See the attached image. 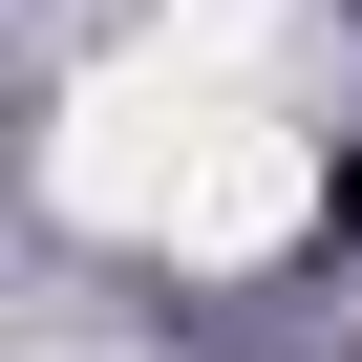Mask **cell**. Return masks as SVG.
Instances as JSON below:
<instances>
[{
  "mask_svg": "<svg viewBox=\"0 0 362 362\" xmlns=\"http://www.w3.org/2000/svg\"><path fill=\"white\" fill-rule=\"evenodd\" d=\"M64 214H107V235H170V256H277L298 214H320V149L277 128V107H235V86H170L149 43L64 107Z\"/></svg>",
  "mask_w": 362,
  "mask_h": 362,
  "instance_id": "6da1fadb",
  "label": "cell"
}]
</instances>
